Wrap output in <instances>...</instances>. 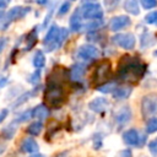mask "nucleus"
I'll list each match as a JSON object with an SVG mask.
<instances>
[{"mask_svg":"<svg viewBox=\"0 0 157 157\" xmlns=\"http://www.w3.org/2000/svg\"><path fill=\"white\" fill-rule=\"evenodd\" d=\"M146 72V65L136 58L124 56L119 63L118 77L125 81H137L142 78Z\"/></svg>","mask_w":157,"mask_h":157,"instance_id":"nucleus-1","label":"nucleus"},{"mask_svg":"<svg viewBox=\"0 0 157 157\" xmlns=\"http://www.w3.org/2000/svg\"><path fill=\"white\" fill-rule=\"evenodd\" d=\"M54 77L49 76L47 81V86L44 90V99L53 107H59L64 102V90L63 82L58 78V75L53 71Z\"/></svg>","mask_w":157,"mask_h":157,"instance_id":"nucleus-2","label":"nucleus"},{"mask_svg":"<svg viewBox=\"0 0 157 157\" xmlns=\"http://www.w3.org/2000/svg\"><path fill=\"white\" fill-rule=\"evenodd\" d=\"M69 36V31L66 28H60L56 25L50 26V28L48 29L44 39H43V45L45 48L47 52H53L56 50L61 47V44L64 43V40L67 38Z\"/></svg>","mask_w":157,"mask_h":157,"instance_id":"nucleus-3","label":"nucleus"},{"mask_svg":"<svg viewBox=\"0 0 157 157\" xmlns=\"http://www.w3.org/2000/svg\"><path fill=\"white\" fill-rule=\"evenodd\" d=\"M141 114L144 118H152L157 114V94L148 93L141 99Z\"/></svg>","mask_w":157,"mask_h":157,"instance_id":"nucleus-4","label":"nucleus"},{"mask_svg":"<svg viewBox=\"0 0 157 157\" xmlns=\"http://www.w3.org/2000/svg\"><path fill=\"white\" fill-rule=\"evenodd\" d=\"M80 10H81L82 17L88 18L90 21L103 18V9L98 2H83Z\"/></svg>","mask_w":157,"mask_h":157,"instance_id":"nucleus-5","label":"nucleus"},{"mask_svg":"<svg viewBox=\"0 0 157 157\" xmlns=\"http://www.w3.org/2000/svg\"><path fill=\"white\" fill-rule=\"evenodd\" d=\"M123 140L129 146L142 147L146 142V135L139 134V131L136 129H129L123 134Z\"/></svg>","mask_w":157,"mask_h":157,"instance_id":"nucleus-6","label":"nucleus"},{"mask_svg":"<svg viewBox=\"0 0 157 157\" xmlns=\"http://www.w3.org/2000/svg\"><path fill=\"white\" fill-rule=\"evenodd\" d=\"M110 71H112V64H110V61L109 60H103L94 69L93 81L96 83H99V82L105 81L108 78V76L110 75Z\"/></svg>","mask_w":157,"mask_h":157,"instance_id":"nucleus-7","label":"nucleus"},{"mask_svg":"<svg viewBox=\"0 0 157 157\" xmlns=\"http://www.w3.org/2000/svg\"><path fill=\"white\" fill-rule=\"evenodd\" d=\"M112 39L117 45H119L123 49H128V50L134 49L135 42H136L132 33H118Z\"/></svg>","mask_w":157,"mask_h":157,"instance_id":"nucleus-8","label":"nucleus"},{"mask_svg":"<svg viewBox=\"0 0 157 157\" xmlns=\"http://www.w3.org/2000/svg\"><path fill=\"white\" fill-rule=\"evenodd\" d=\"M77 55L80 59H83V60H93L99 56V50L92 44H85L80 47Z\"/></svg>","mask_w":157,"mask_h":157,"instance_id":"nucleus-9","label":"nucleus"},{"mask_svg":"<svg viewBox=\"0 0 157 157\" xmlns=\"http://www.w3.org/2000/svg\"><path fill=\"white\" fill-rule=\"evenodd\" d=\"M29 11H31V7H23V6H15V7H12L5 15L6 21H7V25L10 22H12V21H16V20H20V18L25 17Z\"/></svg>","mask_w":157,"mask_h":157,"instance_id":"nucleus-10","label":"nucleus"},{"mask_svg":"<svg viewBox=\"0 0 157 157\" xmlns=\"http://www.w3.org/2000/svg\"><path fill=\"white\" fill-rule=\"evenodd\" d=\"M130 23H131V21H130V18L128 17V16H125V15H119V16H115V17H113L112 20H110V31H113V32H118V31H120V29H124V28H126L128 26H130Z\"/></svg>","mask_w":157,"mask_h":157,"instance_id":"nucleus-11","label":"nucleus"},{"mask_svg":"<svg viewBox=\"0 0 157 157\" xmlns=\"http://www.w3.org/2000/svg\"><path fill=\"white\" fill-rule=\"evenodd\" d=\"M108 107H109V102L107 98H103V97L94 98L88 103V108L94 113H104L108 109Z\"/></svg>","mask_w":157,"mask_h":157,"instance_id":"nucleus-12","label":"nucleus"},{"mask_svg":"<svg viewBox=\"0 0 157 157\" xmlns=\"http://www.w3.org/2000/svg\"><path fill=\"white\" fill-rule=\"evenodd\" d=\"M21 151L22 152H27V153H37L38 150H39V146L37 144V141L33 139V137H26L21 141Z\"/></svg>","mask_w":157,"mask_h":157,"instance_id":"nucleus-13","label":"nucleus"},{"mask_svg":"<svg viewBox=\"0 0 157 157\" xmlns=\"http://www.w3.org/2000/svg\"><path fill=\"white\" fill-rule=\"evenodd\" d=\"M82 20H83V17L81 15V10H80V7H77L70 17V28H71V31L78 32L80 29H82V26H83Z\"/></svg>","mask_w":157,"mask_h":157,"instance_id":"nucleus-14","label":"nucleus"},{"mask_svg":"<svg viewBox=\"0 0 157 157\" xmlns=\"http://www.w3.org/2000/svg\"><path fill=\"white\" fill-rule=\"evenodd\" d=\"M131 118V110L129 107H121L117 114H115V121L119 124V125H124L126 124Z\"/></svg>","mask_w":157,"mask_h":157,"instance_id":"nucleus-15","label":"nucleus"},{"mask_svg":"<svg viewBox=\"0 0 157 157\" xmlns=\"http://www.w3.org/2000/svg\"><path fill=\"white\" fill-rule=\"evenodd\" d=\"M49 114H50V110L45 104H38L37 107L32 109V118H37L42 120V119L48 118Z\"/></svg>","mask_w":157,"mask_h":157,"instance_id":"nucleus-16","label":"nucleus"},{"mask_svg":"<svg viewBox=\"0 0 157 157\" xmlns=\"http://www.w3.org/2000/svg\"><path fill=\"white\" fill-rule=\"evenodd\" d=\"M131 92H132V88L130 86H119L113 92V97L115 99H126L129 98Z\"/></svg>","mask_w":157,"mask_h":157,"instance_id":"nucleus-17","label":"nucleus"},{"mask_svg":"<svg viewBox=\"0 0 157 157\" xmlns=\"http://www.w3.org/2000/svg\"><path fill=\"white\" fill-rule=\"evenodd\" d=\"M83 74H85V67L82 65L76 64V65H74L70 69V74L69 75H70V78L72 81H78V80H81V77L83 76Z\"/></svg>","mask_w":157,"mask_h":157,"instance_id":"nucleus-18","label":"nucleus"},{"mask_svg":"<svg viewBox=\"0 0 157 157\" xmlns=\"http://www.w3.org/2000/svg\"><path fill=\"white\" fill-rule=\"evenodd\" d=\"M124 9H125L129 13H131V15H134V16H136V15L140 13L139 4H137V1H135V0H128V1H125V2H124Z\"/></svg>","mask_w":157,"mask_h":157,"instance_id":"nucleus-19","label":"nucleus"},{"mask_svg":"<svg viewBox=\"0 0 157 157\" xmlns=\"http://www.w3.org/2000/svg\"><path fill=\"white\" fill-rule=\"evenodd\" d=\"M37 42V29L33 28L27 36H26V47H25V50H29L34 47Z\"/></svg>","mask_w":157,"mask_h":157,"instance_id":"nucleus-20","label":"nucleus"},{"mask_svg":"<svg viewBox=\"0 0 157 157\" xmlns=\"http://www.w3.org/2000/svg\"><path fill=\"white\" fill-rule=\"evenodd\" d=\"M32 63H33V66H34L37 70H40V69L44 66V64H45V56H44L43 52L38 50V52L34 54Z\"/></svg>","mask_w":157,"mask_h":157,"instance_id":"nucleus-21","label":"nucleus"},{"mask_svg":"<svg viewBox=\"0 0 157 157\" xmlns=\"http://www.w3.org/2000/svg\"><path fill=\"white\" fill-rule=\"evenodd\" d=\"M42 129H43V124H42L40 121H33V123H31V124L28 125L27 132H28L29 135H32V136H37V135L40 134Z\"/></svg>","mask_w":157,"mask_h":157,"instance_id":"nucleus-22","label":"nucleus"},{"mask_svg":"<svg viewBox=\"0 0 157 157\" xmlns=\"http://www.w3.org/2000/svg\"><path fill=\"white\" fill-rule=\"evenodd\" d=\"M117 88V83L115 82H108V83H103L101 86H97V91L102 92V93H109V92H114Z\"/></svg>","mask_w":157,"mask_h":157,"instance_id":"nucleus-23","label":"nucleus"},{"mask_svg":"<svg viewBox=\"0 0 157 157\" xmlns=\"http://www.w3.org/2000/svg\"><path fill=\"white\" fill-rule=\"evenodd\" d=\"M156 43V39L150 34V33H145L141 36V47L146 48V47H151L152 44Z\"/></svg>","mask_w":157,"mask_h":157,"instance_id":"nucleus-24","label":"nucleus"},{"mask_svg":"<svg viewBox=\"0 0 157 157\" xmlns=\"http://www.w3.org/2000/svg\"><path fill=\"white\" fill-rule=\"evenodd\" d=\"M102 25H103V20H93V21H90V22H87L86 25H83V26H82V29L93 31V29L99 28Z\"/></svg>","mask_w":157,"mask_h":157,"instance_id":"nucleus-25","label":"nucleus"},{"mask_svg":"<svg viewBox=\"0 0 157 157\" xmlns=\"http://www.w3.org/2000/svg\"><path fill=\"white\" fill-rule=\"evenodd\" d=\"M36 92H37V91H34V90H33V91H28V92H25L23 94H21V96H20V97L16 99V102L13 103V105H20V104H22L23 102L28 101V99H29V98H31L33 94H36Z\"/></svg>","mask_w":157,"mask_h":157,"instance_id":"nucleus-26","label":"nucleus"},{"mask_svg":"<svg viewBox=\"0 0 157 157\" xmlns=\"http://www.w3.org/2000/svg\"><path fill=\"white\" fill-rule=\"evenodd\" d=\"M147 134H153L157 131V118H151L146 124Z\"/></svg>","mask_w":157,"mask_h":157,"instance_id":"nucleus-27","label":"nucleus"},{"mask_svg":"<svg viewBox=\"0 0 157 157\" xmlns=\"http://www.w3.org/2000/svg\"><path fill=\"white\" fill-rule=\"evenodd\" d=\"M13 125H15V121H12L10 125H7L4 130H2V134H4V136H5V139H11L12 136H13V134H15V131H16V128H13Z\"/></svg>","mask_w":157,"mask_h":157,"instance_id":"nucleus-28","label":"nucleus"},{"mask_svg":"<svg viewBox=\"0 0 157 157\" xmlns=\"http://www.w3.org/2000/svg\"><path fill=\"white\" fill-rule=\"evenodd\" d=\"M145 22H146V23H148V25L157 23V10L148 12V13L145 16Z\"/></svg>","mask_w":157,"mask_h":157,"instance_id":"nucleus-29","label":"nucleus"},{"mask_svg":"<svg viewBox=\"0 0 157 157\" xmlns=\"http://www.w3.org/2000/svg\"><path fill=\"white\" fill-rule=\"evenodd\" d=\"M141 6L144 9H152V7H156L157 6V1L156 0H141Z\"/></svg>","mask_w":157,"mask_h":157,"instance_id":"nucleus-30","label":"nucleus"},{"mask_svg":"<svg viewBox=\"0 0 157 157\" xmlns=\"http://www.w3.org/2000/svg\"><path fill=\"white\" fill-rule=\"evenodd\" d=\"M70 6H71V4H70L69 1H65L64 4H61V6H60V9H59V11H58V15H59V16L65 15V13L70 10Z\"/></svg>","mask_w":157,"mask_h":157,"instance_id":"nucleus-31","label":"nucleus"},{"mask_svg":"<svg viewBox=\"0 0 157 157\" xmlns=\"http://www.w3.org/2000/svg\"><path fill=\"white\" fill-rule=\"evenodd\" d=\"M39 78H40V70H36V72H33L32 75H29V77H28V82H31V83H37L38 81H39Z\"/></svg>","mask_w":157,"mask_h":157,"instance_id":"nucleus-32","label":"nucleus"},{"mask_svg":"<svg viewBox=\"0 0 157 157\" xmlns=\"http://www.w3.org/2000/svg\"><path fill=\"white\" fill-rule=\"evenodd\" d=\"M32 117V110H26L25 113H22L16 120H15V123H21V121H25V120H27V119H29Z\"/></svg>","mask_w":157,"mask_h":157,"instance_id":"nucleus-33","label":"nucleus"},{"mask_svg":"<svg viewBox=\"0 0 157 157\" xmlns=\"http://www.w3.org/2000/svg\"><path fill=\"white\" fill-rule=\"evenodd\" d=\"M148 150L152 155H157V139L152 140L150 144H148Z\"/></svg>","mask_w":157,"mask_h":157,"instance_id":"nucleus-34","label":"nucleus"},{"mask_svg":"<svg viewBox=\"0 0 157 157\" xmlns=\"http://www.w3.org/2000/svg\"><path fill=\"white\" fill-rule=\"evenodd\" d=\"M118 157H132V155H131V151L126 148V150L120 151L119 155H118Z\"/></svg>","mask_w":157,"mask_h":157,"instance_id":"nucleus-35","label":"nucleus"},{"mask_svg":"<svg viewBox=\"0 0 157 157\" xmlns=\"http://www.w3.org/2000/svg\"><path fill=\"white\" fill-rule=\"evenodd\" d=\"M7 114H9V110H7V109L0 110V123H2V121L5 120V118L7 117Z\"/></svg>","mask_w":157,"mask_h":157,"instance_id":"nucleus-36","label":"nucleus"},{"mask_svg":"<svg viewBox=\"0 0 157 157\" xmlns=\"http://www.w3.org/2000/svg\"><path fill=\"white\" fill-rule=\"evenodd\" d=\"M7 43V38H4V37H0V53L4 50L5 45Z\"/></svg>","mask_w":157,"mask_h":157,"instance_id":"nucleus-37","label":"nucleus"},{"mask_svg":"<svg viewBox=\"0 0 157 157\" xmlns=\"http://www.w3.org/2000/svg\"><path fill=\"white\" fill-rule=\"evenodd\" d=\"M7 83V77L6 76H0V88L4 87Z\"/></svg>","mask_w":157,"mask_h":157,"instance_id":"nucleus-38","label":"nucleus"},{"mask_svg":"<svg viewBox=\"0 0 157 157\" xmlns=\"http://www.w3.org/2000/svg\"><path fill=\"white\" fill-rule=\"evenodd\" d=\"M7 6V1H0V9H5Z\"/></svg>","mask_w":157,"mask_h":157,"instance_id":"nucleus-39","label":"nucleus"},{"mask_svg":"<svg viewBox=\"0 0 157 157\" xmlns=\"http://www.w3.org/2000/svg\"><path fill=\"white\" fill-rule=\"evenodd\" d=\"M4 16H5V12H4V10H2V9H0V18H1V17H4Z\"/></svg>","mask_w":157,"mask_h":157,"instance_id":"nucleus-40","label":"nucleus"},{"mask_svg":"<svg viewBox=\"0 0 157 157\" xmlns=\"http://www.w3.org/2000/svg\"><path fill=\"white\" fill-rule=\"evenodd\" d=\"M31 157H44L43 155H40V153H36V155H32Z\"/></svg>","mask_w":157,"mask_h":157,"instance_id":"nucleus-41","label":"nucleus"},{"mask_svg":"<svg viewBox=\"0 0 157 157\" xmlns=\"http://www.w3.org/2000/svg\"><path fill=\"white\" fill-rule=\"evenodd\" d=\"M155 55H156V56H157V50H156V52H155Z\"/></svg>","mask_w":157,"mask_h":157,"instance_id":"nucleus-42","label":"nucleus"}]
</instances>
